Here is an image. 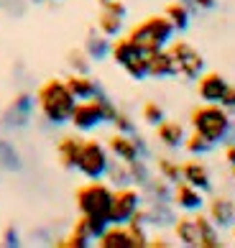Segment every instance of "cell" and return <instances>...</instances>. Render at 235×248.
Here are the masks:
<instances>
[{
  "instance_id": "cell-1",
  "label": "cell",
  "mask_w": 235,
  "mask_h": 248,
  "mask_svg": "<svg viewBox=\"0 0 235 248\" xmlns=\"http://www.w3.org/2000/svg\"><path fill=\"white\" fill-rule=\"evenodd\" d=\"M36 105H39L44 121L51 125H64L69 123V115L77 105V97L69 93L67 82L59 77L46 79L36 93Z\"/></svg>"
},
{
  "instance_id": "cell-2",
  "label": "cell",
  "mask_w": 235,
  "mask_h": 248,
  "mask_svg": "<svg viewBox=\"0 0 235 248\" xmlns=\"http://www.w3.org/2000/svg\"><path fill=\"white\" fill-rule=\"evenodd\" d=\"M189 123L197 133H202L215 146L225 143L233 133V115L220 103H202L189 113Z\"/></svg>"
},
{
  "instance_id": "cell-3",
  "label": "cell",
  "mask_w": 235,
  "mask_h": 248,
  "mask_svg": "<svg viewBox=\"0 0 235 248\" xmlns=\"http://www.w3.org/2000/svg\"><path fill=\"white\" fill-rule=\"evenodd\" d=\"M115 113H118V108L113 105V100L107 97L103 90H97L95 97L77 100V105L69 115V123L74 131L89 133V131H95V128H100L103 123H110L115 118Z\"/></svg>"
},
{
  "instance_id": "cell-4",
  "label": "cell",
  "mask_w": 235,
  "mask_h": 248,
  "mask_svg": "<svg viewBox=\"0 0 235 248\" xmlns=\"http://www.w3.org/2000/svg\"><path fill=\"white\" fill-rule=\"evenodd\" d=\"M174 26L166 21V16H148L146 21L135 23L131 29V39L135 41V46H138L143 54L148 51H156V49H166L171 39H174Z\"/></svg>"
},
{
  "instance_id": "cell-5",
  "label": "cell",
  "mask_w": 235,
  "mask_h": 248,
  "mask_svg": "<svg viewBox=\"0 0 235 248\" xmlns=\"http://www.w3.org/2000/svg\"><path fill=\"white\" fill-rule=\"evenodd\" d=\"M77 210L79 215H89V217H105L110 213V200H113V187L103 179H89L87 185L77 189Z\"/></svg>"
},
{
  "instance_id": "cell-6",
  "label": "cell",
  "mask_w": 235,
  "mask_h": 248,
  "mask_svg": "<svg viewBox=\"0 0 235 248\" xmlns=\"http://www.w3.org/2000/svg\"><path fill=\"white\" fill-rule=\"evenodd\" d=\"M107 167H110V154H107L105 146L95 139H82V149H79L74 169L85 179H105Z\"/></svg>"
},
{
  "instance_id": "cell-7",
  "label": "cell",
  "mask_w": 235,
  "mask_h": 248,
  "mask_svg": "<svg viewBox=\"0 0 235 248\" xmlns=\"http://www.w3.org/2000/svg\"><path fill=\"white\" fill-rule=\"evenodd\" d=\"M166 49L171 54V59H174V64H176V75H182L192 82L200 79V75L205 72V57L192 46V44L184 41V39H171V44Z\"/></svg>"
},
{
  "instance_id": "cell-8",
  "label": "cell",
  "mask_w": 235,
  "mask_h": 248,
  "mask_svg": "<svg viewBox=\"0 0 235 248\" xmlns=\"http://www.w3.org/2000/svg\"><path fill=\"white\" fill-rule=\"evenodd\" d=\"M141 207H143V195H141L138 187H128V185L118 187V189H113L107 223L110 225H125Z\"/></svg>"
},
{
  "instance_id": "cell-9",
  "label": "cell",
  "mask_w": 235,
  "mask_h": 248,
  "mask_svg": "<svg viewBox=\"0 0 235 248\" xmlns=\"http://www.w3.org/2000/svg\"><path fill=\"white\" fill-rule=\"evenodd\" d=\"M107 151H110L118 161H123V164H131L135 159H141V154H143V143L138 136H125V133H113L110 139H107Z\"/></svg>"
},
{
  "instance_id": "cell-10",
  "label": "cell",
  "mask_w": 235,
  "mask_h": 248,
  "mask_svg": "<svg viewBox=\"0 0 235 248\" xmlns=\"http://www.w3.org/2000/svg\"><path fill=\"white\" fill-rule=\"evenodd\" d=\"M171 205H176L182 213H200L205 207V192L187 185V182H176L171 187Z\"/></svg>"
},
{
  "instance_id": "cell-11",
  "label": "cell",
  "mask_w": 235,
  "mask_h": 248,
  "mask_svg": "<svg viewBox=\"0 0 235 248\" xmlns=\"http://www.w3.org/2000/svg\"><path fill=\"white\" fill-rule=\"evenodd\" d=\"M228 85L230 82L225 79L220 72H202L200 79H197V93H200L202 103H220Z\"/></svg>"
},
{
  "instance_id": "cell-12",
  "label": "cell",
  "mask_w": 235,
  "mask_h": 248,
  "mask_svg": "<svg viewBox=\"0 0 235 248\" xmlns=\"http://www.w3.org/2000/svg\"><path fill=\"white\" fill-rule=\"evenodd\" d=\"M207 217L215 223V228H230L235 225V200L218 195L207 202Z\"/></svg>"
},
{
  "instance_id": "cell-13",
  "label": "cell",
  "mask_w": 235,
  "mask_h": 248,
  "mask_svg": "<svg viewBox=\"0 0 235 248\" xmlns=\"http://www.w3.org/2000/svg\"><path fill=\"white\" fill-rule=\"evenodd\" d=\"M146 62H148V77H153V79H171V77H176V64H174V59H171L169 49L148 51Z\"/></svg>"
},
{
  "instance_id": "cell-14",
  "label": "cell",
  "mask_w": 235,
  "mask_h": 248,
  "mask_svg": "<svg viewBox=\"0 0 235 248\" xmlns=\"http://www.w3.org/2000/svg\"><path fill=\"white\" fill-rule=\"evenodd\" d=\"M182 182L197 187L200 192H210V189H212L210 169H207L202 161H197V159H189V161L182 164Z\"/></svg>"
},
{
  "instance_id": "cell-15",
  "label": "cell",
  "mask_w": 235,
  "mask_h": 248,
  "mask_svg": "<svg viewBox=\"0 0 235 248\" xmlns=\"http://www.w3.org/2000/svg\"><path fill=\"white\" fill-rule=\"evenodd\" d=\"M156 128V141L159 143H164L166 149H182V143H184V125L179 123V121H169V118H164L159 125H153Z\"/></svg>"
},
{
  "instance_id": "cell-16",
  "label": "cell",
  "mask_w": 235,
  "mask_h": 248,
  "mask_svg": "<svg viewBox=\"0 0 235 248\" xmlns=\"http://www.w3.org/2000/svg\"><path fill=\"white\" fill-rule=\"evenodd\" d=\"M79 149H82V139L77 136H61L59 143H57V159L64 169H74L77 167V159H79Z\"/></svg>"
},
{
  "instance_id": "cell-17",
  "label": "cell",
  "mask_w": 235,
  "mask_h": 248,
  "mask_svg": "<svg viewBox=\"0 0 235 248\" xmlns=\"http://www.w3.org/2000/svg\"><path fill=\"white\" fill-rule=\"evenodd\" d=\"M192 217H194L197 233H200V243H197V248H220L222 241H220L218 228H215L212 220L207 215H202V210H200V213H192Z\"/></svg>"
},
{
  "instance_id": "cell-18",
  "label": "cell",
  "mask_w": 235,
  "mask_h": 248,
  "mask_svg": "<svg viewBox=\"0 0 235 248\" xmlns=\"http://www.w3.org/2000/svg\"><path fill=\"white\" fill-rule=\"evenodd\" d=\"M64 82H67L69 93L74 95L77 100H89V97L97 95V90H100V85H97L89 75H82V72H72Z\"/></svg>"
},
{
  "instance_id": "cell-19",
  "label": "cell",
  "mask_w": 235,
  "mask_h": 248,
  "mask_svg": "<svg viewBox=\"0 0 235 248\" xmlns=\"http://www.w3.org/2000/svg\"><path fill=\"white\" fill-rule=\"evenodd\" d=\"M141 54H143V51L135 46V41L131 39V36H120V39L110 41V59H113L115 64H120V67H125L131 59L141 57Z\"/></svg>"
},
{
  "instance_id": "cell-20",
  "label": "cell",
  "mask_w": 235,
  "mask_h": 248,
  "mask_svg": "<svg viewBox=\"0 0 235 248\" xmlns=\"http://www.w3.org/2000/svg\"><path fill=\"white\" fill-rule=\"evenodd\" d=\"M164 16H166V21L174 26L176 33H184L189 26H192V11H189L187 3H182V0L169 3V5L164 8Z\"/></svg>"
},
{
  "instance_id": "cell-21",
  "label": "cell",
  "mask_w": 235,
  "mask_h": 248,
  "mask_svg": "<svg viewBox=\"0 0 235 248\" xmlns=\"http://www.w3.org/2000/svg\"><path fill=\"white\" fill-rule=\"evenodd\" d=\"M97 246L100 248H133L131 233L125 225H107L103 235L97 238Z\"/></svg>"
},
{
  "instance_id": "cell-22",
  "label": "cell",
  "mask_w": 235,
  "mask_h": 248,
  "mask_svg": "<svg viewBox=\"0 0 235 248\" xmlns=\"http://www.w3.org/2000/svg\"><path fill=\"white\" fill-rule=\"evenodd\" d=\"M174 235L182 246H189V248H197L200 243V233H197V225H194V217L192 213H187L184 217H176L174 220Z\"/></svg>"
},
{
  "instance_id": "cell-23",
  "label": "cell",
  "mask_w": 235,
  "mask_h": 248,
  "mask_svg": "<svg viewBox=\"0 0 235 248\" xmlns=\"http://www.w3.org/2000/svg\"><path fill=\"white\" fill-rule=\"evenodd\" d=\"M123 26H125V18L123 16H115L110 11H103L100 8V16H97V31L107 39H115V36L123 33Z\"/></svg>"
},
{
  "instance_id": "cell-24",
  "label": "cell",
  "mask_w": 235,
  "mask_h": 248,
  "mask_svg": "<svg viewBox=\"0 0 235 248\" xmlns=\"http://www.w3.org/2000/svg\"><path fill=\"white\" fill-rule=\"evenodd\" d=\"M85 54H87L89 59H95V62L110 57V39H107V36H103L100 31H97V33H89L87 41H85Z\"/></svg>"
},
{
  "instance_id": "cell-25",
  "label": "cell",
  "mask_w": 235,
  "mask_h": 248,
  "mask_svg": "<svg viewBox=\"0 0 235 248\" xmlns=\"http://www.w3.org/2000/svg\"><path fill=\"white\" fill-rule=\"evenodd\" d=\"M156 171H159L161 179L169 182V185L182 182V164H176L174 159H169V156H159L156 159Z\"/></svg>"
},
{
  "instance_id": "cell-26",
  "label": "cell",
  "mask_w": 235,
  "mask_h": 248,
  "mask_svg": "<svg viewBox=\"0 0 235 248\" xmlns=\"http://www.w3.org/2000/svg\"><path fill=\"white\" fill-rule=\"evenodd\" d=\"M182 149L187 154H192V156H205V154H210L215 149V143L212 141H207L202 133H192V136H184V143H182Z\"/></svg>"
},
{
  "instance_id": "cell-27",
  "label": "cell",
  "mask_w": 235,
  "mask_h": 248,
  "mask_svg": "<svg viewBox=\"0 0 235 248\" xmlns=\"http://www.w3.org/2000/svg\"><path fill=\"white\" fill-rule=\"evenodd\" d=\"M31 105H33V100H31V95H26V93H21V95H18V97L13 100L11 110H8V115H18L13 125H23L26 121H29V115H31Z\"/></svg>"
},
{
  "instance_id": "cell-28",
  "label": "cell",
  "mask_w": 235,
  "mask_h": 248,
  "mask_svg": "<svg viewBox=\"0 0 235 248\" xmlns=\"http://www.w3.org/2000/svg\"><path fill=\"white\" fill-rule=\"evenodd\" d=\"M123 69H125V75H128L131 79H135V82L148 79V62H146V54H141V57L131 59Z\"/></svg>"
},
{
  "instance_id": "cell-29",
  "label": "cell",
  "mask_w": 235,
  "mask_h": 248,
  "mask_svg": "<svg viewBox=\"0 0 235 248\" xmlns=\"http://www.w3.org/2000/svg\"><path fill=\"white\" fill-rule=\"evenodd\" d=\"M128 174H131V182L133 185H138V187H146V182L151 179V171L146 167V161L143 159H135L128 164Z\"/></svg>"
},
{
  "instance_id": "cell-30",
  "label": "cell",
  "mask_w": 235,
  "mask_h": 248,
  "mask_svg": "<svg viewBox=\"0 0 235 248\" xmlns=\"http://www.w3.org/2000/svg\"><path fill=\"white\" fill-rule=\"evenodd\" d=\"M105 177H110V182H113V185H118V187L131 185L128 164H123V161H118V164H113V161H110V167H107V174H105Z\"/></svg>"
},
{
  "instance_id": "cell-31",
  "label": "cell",
  "mask_w": 235,
  "mask_h": 248,
  "mask_svg": "<svg viewBox=\"0 0 235 248\" xmlns=\"http://www.w3.org/2000/svg\"><path fill=\"white\" fill-rule=\"evenodd\" d=\"M67 62H69L72 72H82V75H89V62H92V59H89L87 54H85V49H74V51H69Z\"/></svg>"
},
{
  "instance_id": "cell-32",
  "label": "cell",
  "mask_w": 235,
  "mask_h": 248,
  "mask_svg": "<svg viewBox=\"0 0 235 248\" xmlns=\"http://www.w3.org/2000/svg\"><path fill=\"white\" fill-rule=\"evenodd\" d=\"M141 118H143V121H146L148 125H159V123L166 118V113H164V108H161L159 103H153V100H151V103L143 105V110H141Z\"/></svg>"
},
{
  "instance_id": "cell-33",
  "label": "cell",
  "mask_w": 235,
  "mask_h": 248,
  "mask_svg": "<svg viewBox=\"0 0 235 248\" xmlns=\"http://www.w3.org/2000/svg\"><path fill=\"white\" fill-rule=\"evenodd\" d=\"M110 123L115 125V131H118V133H125V136H133V133H135V123H133V118H131L128 113H123V110H118L115 118H113Z\"/></svg>"
},
{
  "instance_id": "cell-34",
  "label": "cell",
  "mask_w": 235,
  "mask_h": 248,
  "mask_svg": "<svg viewBox=\"0 0 235 248\" xmlns=\"http://www.w3.org/2000/svg\"><path fill=\"white\" fill-rule=\"evenodd\" d=\"M89 246H92V241L85 238V235H79V233H74V231H72L69 235H64L61 241H57V248H89Z\"/></svg>"
},
{
  "instance_id": "cell-35",
  "label": "cell",
  "mask_w": 235,
  "mask_h": 248,
  "mask_svg": "<svg viewBox=\"0 0 235 248\" xmlns=\"http://www.w3.org/2000/svg\"><path fill=\"white\" fill-rule=\"evenodd\" d=\"M100 8L103 11H110V13H115V16H128V8H125V3L123 0H100Z\"/></svg>"
},
{
  "instance_id": "cell-36",
  "label": "cell",
  "mask_w": 235,
  "mask_h": 248,
  "mask_svg": "<svg viewBox=\"0 0 235 248\" xmlns=\"http://www.w3.org/2000/svg\"><path fill=\"white\" fill-rule=\"evenodd\" d=\"M220 105L228 110L230 115H235V85H228V90H225V95L220 100Z\"/></svg>"
},
{
  "instance_id": "cell-37",
  "label": "cell",
  "mask_w": 235,
  "mask_h": 248,
  "mask_svg": "<svg viewBox=\"0 0 235 248\" xmlns=\"http://www.w3.org/2000/svg\"><path fill=\"white\" fill-rule=\"evenodd\" d=\"M184 3L200 8V11H212V8L218 5V0H184Z\"/></svg>"
},
{
  "instance_id": "cell-38",
  "label": "cell",
  "mask_w": 235,
  "mask_h": 248,
  "mask_svg": "<svg viewBox=\"0 0 235 248\" xmlns=\"http://www.w3.org/2000/svg\"><path fill=\"white\" fill-rule=\"evenodd\" d=\"M171 243L166 241L164 235H148V246L146 248H169Z\"/></svg>"
},
{
  "instance_id": "cell-39",
  "label": "cell",
  "mask_w": 235,
  "mask_h": 248,
  "mask_svg": "<svg viewBox=\"0 0 235 248\" xmlns=\"http://www.w3.org/2000/svg\"><path fill=\"white\" fill-rule=\"evenodd\" d=\"M5 246H18V243H21V241H18V233L13 231V228H8V231H5V241H3Z\"/></svg>"
},
{
  "instance_id": "cell-40",
  "label": "cell",
  "mask_w": 235,
  "mask_h": 248,
  "mask_svg": "<svg viewBox=\"0 0 235 248\" xmlns=\"http://www.w3.org/2000/svg\"><path fill=\"white\" fill-rule=\"evenodd\" d=\"M225 161L230 164V169H235V143H230L228 149H225Z\"/></svg>"
},
{
  "instance_id": "cell-41",
  "label": "cell",
  "mask_w": 235,
  "mask_h": 248,
  "mask_svg": "<svg viewBox=\"0 0 235 248\" xmlns=\"http://www.w3.org/2000/svg\"><path fill=\"white\" fill-rule=\"evenodd\" d=\"M31 3H44V0H31Z\"/></svg>"
},
{
  "instance_id": "cell-42",
  "label": "cell",
  "mask_w": 235,
  "mask_h": 248,
  "mask_svg": "<svg viewBox=\"0 0 235 248\" xmlns=\"http://www.w3.org/2000/svg\"><path fill=\"white\" fill-rule=\"evenodd\" d=\"M233 131H235V118H233Z\"/></svg>"
},
{
  "instance_id": "cell-43",
  "label": "cell",
  "mask_w": 235,
  "mask_h": 248,
  "mask_svg": "<svg viewBox=\"0 0 235 248\" xmlns=\"http://www.w3.org/2000/svg\"><path fill=\"white\" fill-rule=\"evenodd\" d=\"M233 238H235V231H233Z\"/></svg>"
}]
</instances>
